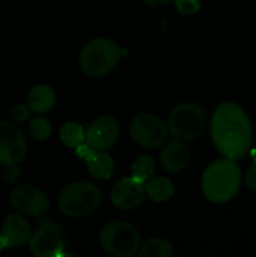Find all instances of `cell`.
<instances>
[{
  "instance_id": "cell-16",
  "label": "cell",
  "mask_w": 256,
  "mask_h": 257,
  "mask_svg": "<svg viewBox=\"0 0 256 257\" xmlns=\"http://www.w3.org/2000/svg\"><path fill=\"white\" fill-rule=\"evenodd\" d=\"M55 92L47 84H38L30 89L28 94V105L32 112L37 114H45L55 105Z\"/></svg>"
},
{
  "instance_id": "cell-12",
  "label": "cell",
  "mask_w": 256,
  "mask_h": 257,
  "mask_svg": "<svg viewBox=\"0 0 256 257\" xmlns=\"http://www.w3.org/2000/svg\"><path fill=\"white\" fill-rule=\"evenodd\" d=\"M146 198L145 183L133 176L123 177L114 183L110 191V201L119 210H135Z\"/></svg>"
},
{
  "instance_id": "cell-23",
  "label": "cell",
  "mask_w": 256,
  "mask_h": 257,
  "mask_svg": "<svg viewBox=\"0 0 256 257\" xmlns=\"http://www.w3.org/2000/svg\"><path fill=\"white\" fill-rule=\"evenodd\" d=\"M30 112H32V109L29 108V105L19 103V104L13 107L12 115L17 122H27L30 118Z\"/></svg>"
},
{
  "instance_id": "cell-27",
  "label": "cell",
  "mask_w": 256,
  "mask_h": 257,
  "mask_svg": "<svg viewBox=\"0 0 256 257\" xmlns=\"http://www.w3.org/2000/svg\"><path fill=\"white\" fill-rule=\"evenodd\" d=\"M255 150H256V148H255Z\"/></svg>"
},
{
  "instance_id": "cell-18",
  "label": "cell",
  "mask_w": 256,
  "mask_h": 257,
  "mask_svg": "<svg viewBox=\"0 0 256 257\" xmlns=\"http://www.w3.org/2000/svg\"><path fill=\"white\" fill-rule=\"evenodd\" d=\"M138 256L141 257H172L173 247L171 242L162 237L150 238L141 246L138 251Z\"/></svg>"
},
{
  "instance_id": "cell-21",
  "label": "cell",
  "mask_w": 256,
  "mask_h": 257,
  "mask_svg": "<svg viewBox=\"0 0 256 257\" xmlns=\"http://www.w3.org/2000/svg\"><path fill=\"white\" fill-rule=\"evenodd\" d=\"M30 136L37 141H45L52 136V123L43 115H37L29 120L28 125Z\"/></svg>"
},
{
  "instance_id": "cell-13",
  "label": "cell",
  "mask_w": 256,
  "mask_h": 257,
  "mask_svg": "<svg viewBox=\"0 0 256 257\" xmlns=\"http://www.w3.org/2000/svg\"><path fill=\"white\" fill-rule=\"evenodd\" d=\"M32 227L27 218L20 213H9L4 218L0 230V251L19 247L29 242Z\"/></svg>"
},
{
  "instance_id": "cell-15",
  "label": "cell",
  "mask_w": 256,
  "mask_h": 257,
  "mask_svg": "<svg viewBox=\"0 0 256 257\" xmlns=\"http://www.w3.org/2000/svg\"><path fill=\"white\" fill-rule=\"evenodd\" d=\"M160 161L162 167L168 172H181L190 162V150L186 146V142L172 140L161 151Z\"/></svg>"
},
{
  "instance_id": "cell-10",
  "label": "cell",
  "mask_w": 256,
  "mask_h": 257,
  "mask_svg": "<svg viewBox=\"0 0 256 257\" xmlns=\"http://www.w3.org/2000/svg\"><path fill=\"white\" fill-rule=\"evenodd\" d=\"M10 205L23 215L43 217L49 210V200L40 188L32 185H20L13 188Z\"/></svg>"
},
{
  "instance_id": "cell-5",
  "label": "cell",
  "mask_w": 256,
  "mask_h": 257,
  "mask_svg": "<svg viewBox=\"0 0 256 257\" xmlns=\"http://www.w3.org/2000/svg\"><path fill=\"white\" fill-rule=\"evenodd\" d=\"M206 127L205 110L192 102L176 105L168 117V133L172 140L188 142L200 137Z\"/></svg>"
},
{
  "instance_id": "cell-4",
  "label": "cell",
  "mask_w": 256,
  "mask_h": 257,
  "mask_svg": "<svg viewBox=\"0 0 256 257\" xmlns=\"http://www.w3.org/2000/svg\"><path fill=\"white\" fill-rule=\"evenodd\" d=\"M123 53L122 48L113 40L94 38L80 52V69L89 77H104L117 67Z\"/></svg>"
},
{
  "instance_id": "cell-7",
  "label": "cell",
  "mask_w": 256,
  "mask_h": 257,
  "mask_svg": "<svg viewBox=\"0 0 256 257\" xmlns=\"http://www.w3.org/2000/svg\"><path fill=\"white\" fill-rule=\"evenodd\" d=\"M130 135L138 146L148 150L162 147L168 137V128L162 120L151 113H141L132 118Z\"/></svg>"
},
{
  "instance_id": "cell-11",
  "label": "cell",
  "mask_w": 256,
  "mask_h": 257,
  "mask_svg": "<svg viewBox=\"0 0 256 257\" xmlns=\"http://www.w3.org/2000/svg\"><path fill=\"white\" fill-rule=\"evenodd\" d=\"M119 125L112 115H102L85 131V145L94 151L107 152L117 143Z\"/></svg>"
},
{
  "instance_id": "cell-24",
  "label": "cell",
  "mask_w": 256,
  "mask_h": 257,
  "mask_svg": "<svg viewBox=\"0 0 256 257\" xmlns=\"http://www.w3.org/2000/svg\"><path fill=\"white\" fill-rule=\"evenodd\" d=\"M252 158L253 162L251 163L248 170L246 171L245 182L246 186H247L251 191H256V150L252 152Z\"/></svg>"
},
{
  "instance_id": "cell-3",
  "label": "cell",
  "mask_w": 256,
  "mask_h": 257,
  "mask_svg": "<svg viewBox=\"0 0 256 257\" xmlns=\"http://www.w3.org/2000/svg\"><path fill=\"white\" fill-rule=\"evenodd\" d=\"M57 202L60 212L67 217H87L99 207L102 202V191L94 183L77 181L60 191Z\"/></svg>"
},
{
  "instance_id": "cell-2",
  "label": "cell",
  "mask_w": 256,
  "mask_h": 257,
  "mask_svg": "<svg viewBox=\"0 0 256 257\" xmlns=\"http://www.w3.org/2000/svg\"><path fill=\"white\" fill-rule=\"evenodd\" d=\"M241 168L235 160L221 158L206 167L201 178V188L208 201L225 203L232 200L240 190Z\"/></svg>"
},
{
  "instance_id": "cell-14",
  "label": "cell",
  "mask_w": 256,
  "mask_h": 257,
  "mask_svg": "<svg viewBox=\"0 0 256 257\" xmlns=\"http://www.w3.org/2000/svg\"><path fill=\"white\" fill-rule=\"evenodd\" d=\"M75 153L87 165L88 172L97 180H109L115 171V163L112 156L102 151H94L85 143L75 148Z\"/></svg>"
},
{
  "instance_id": "cell-6",
  "label": "cell",
  "mask_w": 256,
  "mask_h": 257,
  "mask_svg": "<svg viewBox=\"0 0 256 257\" xmlns=\"http://www.w3.org/2000/svg\"><path fill=\"white\" fill-rule=\"evenodd\" d=\"M99 245L105 253L114 257H131L141 248V236L133 225L112 221L102 228Z\"/></svg>"
},
{
  "instance_id": "cell-19",
  "label": "cell",
  "mask_w": 256,
  "mask_h": 257,
  "mask_svg": "<svg viewBox=\"0 0 256 257\" xmlns=\"http://www.w3.org/2000/svg\"><path fill=\"white\" fill-rule=\"evenodd\" d=\"M59 138L67 147L77 148L85 143V131L80 124L74 122H67L59 131Z\"/></svg>"
},
{
  "instance_id": "cell-1",
  "label": "cell",
  "mask_w": 256,
  "mask_h": 257,
  "mask_svg": "<svg viewBox=\"0 0 256 257\" xmlns=\"http://www.w3.org/2000/svg\"><path fill=\"white\" fill-rule=\"evenodd\" d=\"M211 138L220 155L240 160L250 151L252 127L248 115L238 104L223 102L217 105L211 118Z\"/></svg>"
},
{
  "instance_id": "cell-8",
  "label": "cell",
  "mask_w": 256,
  "mask_h": 257,
  "mask_svg": "<svg viewBox=\"0 0 256 257\" xmlns=\"http://www.w3.org/2000/svg\"><path fill=\"white\" fill-rule=\"evenodd\" d=\"M29 247L37 257L60 256L65 248V235L62 227L52 221L43 222L32 235Z\"/></svg>"
},
{
  "instance_id": "cell-17",
  "label": "cell",
  "mask_w": 256,
  "mask_h": 257,
  "mask_svg": "<svg viewBox=\"0 0 256 257\" xmlns=\"http://www.w3.org/2000/svg\"><path fill=\"white\" fill-rule=\"evenodd\" d=\"M145 188L146 196L153 202H165L175 195V185L172 181L163 176L148 180L145 183Z\"/></svg>"
},
{
  "instance_id": "cell-26",
  "label": "cell",
  "mask_w": 256,
  "mask_h": 257,
  "mask_svg": "<svg viewBox=\"0 0 256 257\" xmlns=\"http://www.w3.org/2000/svg\"><path fill=\"white\" fill-rule=\"evenodd\" d=\"M143 2L148 5H152V7H158V5L167 4V3L171 2V0H143Z\"/></svg>"
},
{
  "instance_id": "cell-25",
  "label": "cell",
  "mask_w": 256,
  "mask_h": 257,
  "mask_svg": "<svg viewBox=\"0 0 256 257\" xmlns=\"http://www.w3.org/2000/svg\"><path fill=\"white\" fill-rule=\"evenodd\" d=\"M20 177V170L18 165H5L3 168V178L8 183H15Z\"/></svg>"
},
{
  "instance_id": "cell-9",
  "label": "cell",
  "mask_w": 256,
  "mask_h": 257,
  "mask_svg": "<svg viewBox=\"0 0 256 257\" xmlns=\"http://www.w3.org/2000/svg\"><path fill=\"white\" fill-rule=\"evenodd\" d=\"M27 155V140L17 124L0 120V163L19 165Z\"/></svg>"
},
{
  "instance_id": "cell-20",
  "label": "cell",
  "mask_w": 256,
  "mask_h": 257,
  "mask_svg": "<svg viewBox=\"0 0 256 257\" xmlns=\"http://www.w3.org/2000/svg\"><path fill=\"white\" fill-rule=\"evenodd\" d=\"M156 173V162L151 156L142 155L136 158L131 168V176L140 180L141 182L146 183L148 180L155 176Z\"/></svg>"
},
{
  "instance_id": "cell-22",
  "label": "cell",
  "mask_w": 256,
  "mask_h": 257,
  "mask_svg": "<svg viewBox=\"0 0 256 257\" xmlns=\"http://www.w3.org/2000/svg\"><path fill=\"white\" fill-rule=\"evenodd\" d=\"M175 7L182 15H193L200 10L201 0H175Z\"/></svg>"
}]
</instances>
